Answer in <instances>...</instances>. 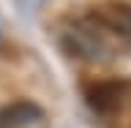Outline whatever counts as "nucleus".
Wrapping results in <instances>:
<instances>
[{
	"instance_id": "1",
	"label": "nucleus",
	"mask_w": 131,
	"mask_h": 128,
	"mask_svg": "<svg viewBox=\"0 0 131 128\" xmlns=\"http://www.w3.org/2000/svg\"><path fill=\"white\" fill-rule=\"evenodd\" d=\"M85 104L101 117L126 112L131 106V79H101L85 87Z\"/></svg>"
},
{
	"instance_id": "2",
	"label": "nucleus",
	"mask_w": 131,
	"mask_h": 128,
	"mask_svg": "<svg viewBox=\"0 0 131 128\" xmlns=\"http://www.w3.org/2000/svg\"><path fill=\"white\" fill-rule=\"evenodd\" d=\"M41 120H44V106L27 98L0 106V128H33Z\"/></svg>"
}]
</instances>
